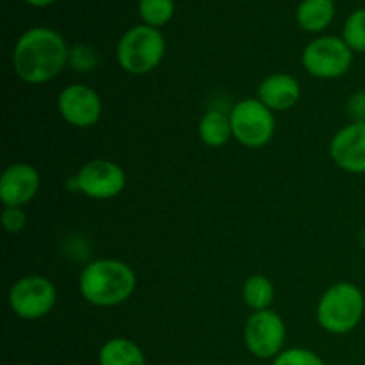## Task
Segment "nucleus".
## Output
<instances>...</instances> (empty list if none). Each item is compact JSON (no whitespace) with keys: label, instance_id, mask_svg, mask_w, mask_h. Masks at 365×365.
<instances>
[{"label":"nucleus","instance_id":"nucleus-7","mask_svg":"<svg viewBox=\"0 0 365 365\" xmlns=\"http://www.w3.org/2000/svg\"><path fill=\"white\" fill-rule=\"evenodd\" d=\"M57 302L56 285L45 277H25L9 291V307L21 319H39L53 309Z\"/></svg>","mask_w":365,"mask_h":365},{"label":"nucleus","instance_id":"nucleus-8","mask_svg":"<svg viewBox=\"0 0 365 365\" xmlns=\"http://www.w3.org/2000/svg\"><path fill=\"white\" fill-rule=\"evenodd\" d=\"M285 323L273 310L253 312L245 327L246 348L257 359H277L284 351Z\"/></svg>","mask_w":365,"mask_h":365},{"label":"nucleus","instance_id":"nucleus-17","mask_svg":"<svg viewBox=\"0 0 365 365\" xmlns=\"http://www.w3.org/2000/svg\"><path fill=\"white\" fill-rule=\"evenodd\" d=\"M274 287L269 278L262 274H253L242 285V299L253 312L267 310L273 303Z\"/></svg>","mask_w":365,"mask_h":365},{"label":"nucleus","instance_id":"nucleus-19","mask_svg":"<svg viewBox=\"0 0 365 365\" xmlns=\"http://www.w3.org/2000/svg\"><path fill=\"white\" fill-rule=\"evenodd\" d=\"M342 39L353 52H365V9H356L346 20Z\"/></svg>","mask_w":365,"mask_h":365},{"label":"nucleus","instance_id":"nucleus-5","mask_svg":"<svg viewBox=\"0 0 365 365\" xmlns=\"http://www.w3.org/2000/svg\"><path fill=\"white\" fill-rule=\"evenodd\" d=\"M232 134L248 148H262L273 139L274 116L269 107L257 98H245L230 110Z\"/></svg>","mask_w":365,"mask_h":365},{"label":"nucleus","instance_id":"nucleus-6","mask_svg":"<svg viewBox=\"0 0 365 365\" xmlns=\"http://www.w3.org/2000/svg\"><path fill=\"white\" fill-rule=\"evenodd\" d=\"M302 63L317 78L342 77L351 68L353 50L337 36H321L305 46Z\"/></svg>","mask_w":365,"mask_h":365},{"label":"nucleus","instance_id":"nucleus-9","mask_svg":"<svg viewBox=\"0 0 365 365\" xmlns=\"http://www.w3.org/2000/svg\"><path fill=\"white\" fill-rule=\"evenodd\" d=\"M127 184V175L113 160H89L78 170L75 187L93 200L116 198Z\"/></svg>","mask_w":365,"mask_h":365},{"label":"nucleus","instance_id":"nucleus-16","mask_svg":"<svg viewBox=\"0 0 365 365\" xmlns=\"http://www.w3.org/2000/svg\"><path fill=\"white\" fill-rule=\"evenodd\" d=\"M198 134L200 139L205 143L210 148H220L228 143V139L232 138V123L230 116L221 110H209V113L203 114V118L200 120L198 125Z\"/></svg>","mask_w":365,"mask_h":365},{"label":"nucleus","instance_id":"nucleus-20","mask_svg":"<svg viewBox=\"0 0 365 365\" xmlns=\"http://www.w3.org/2000/svg\"><path fill=\"white\" fill-rule=\"evenodd\" d=\"M273 365H324V362L319 355H316V353L310 351V349L291 348L284 349V351L273 360Z\"/></svg>","mask_w":365,"mask_h":365},{"label":"nucleus","instance_id":"nucleus-3","mask_svg":"<svg viewBox=\"0 0 365 365\" xmlns=\"http://www.w3.org/2000/svg\"><path fill=\"white\" fill-rule=\"evenodd\" d=\"M365 310V298L359 287L349 282L331 285L319 299L317 321L330 334L344 335L359 327Z\"/></svg>","mask_w":365,"mask_h":365},{"label":"nucleus","instance_id":"nucleus-21","mask_svg":"<svg viewBox=\"0 0 365 365\" xmlns=\"http://www.w3.org/2000/svg\"><path fill=\"white\" fill-rule=\"evenodd\" d=\"M96 63H98V57L91 46L75 45L70 50V64L77 71H91L96 66Z\"/></svg>","mask_w":365,"mask_h":365},{"label":"nucleus","instance_id":"nucleus-24","mask_svg":"<svg viewBox=\"0 0 365 365\" xmlns=\"http://www.w3.org/2000/svg\"><path fill=\"white\" fill-rule=\"evenodd\" d=\"M24 2H27L29 6H34V7H46L50 6V4L56 2V0H24Z\"/></svg>","mask_w":365,"mask_h":365},{"label":"nucleus","instance_id":"nucleus-23","mask_svg":"<svg viewBox=\"0 0 365 365\" xmlns=\"http://www.w3.org/2000/svg\"><path fill=\"white\" fill-rule=\"evenodd\" d=\"M348 114L353 121H365V91H359L349 98Z\"/></svg>","mask_w":365,"mask_h":365},{"label":"nucleus","instance_id":"nucleus-4","mask_svg":"<svg viewBox=\"0 0 365 365\" xmlns=\"http://www.w3.org/2000/svg\"><path fill=\"white\" fill-rule=\"evenodd\" d=\"M166 53L163 32L150 25H135L121 36L118 43V63L127 73L145 75L155 70Z\"/></svg>","mask_w":365,"mask_h":365},{"label":"nucleus","instance_id":"nucleus-1","mask_svg":"<svg viewBox=\"0 0 365 365\" xmlns=\"http://www.w3.org/2000/svg\"><path fill=\"white\" fill-rule=\"evenodd\" d=\"M68 63L70 48L63 36L53 29H29L14 45V71L27 84H45L52 81Z\"/></svg>","mask_w":365,"mask_h":365},{"label":"nucleus","instance_id":"nucleus-14","mask_svg":"<svg viewBox=\"0 0 365 365\" xmlns=\"http://www.w3.org/2000/svg\"><path fill=\"white\" fill-rule=\"evenodd\" d=\"M335 16L334 0H303L296 11V21L307 32H321Z\"/></svg>","mask_w":365,"mask_h":365},{"label":"nucleus","instance_id":"nucleus-12","mask_svg":"<svg viewBox=\"0 0 365 365\" xmlns=\"http://www.w3.org/2000/svg\"><path fill=\"white\" fill-rule=\"evenodd\" d=\"M39 173L31 164H13L0 177V200L6 207H21L31 202L39 189Z\"/></svg>","mask_w":365,"mask_h":365},{"label":"nucleus","instance_id":"nucleus-18","mask_svg":"<svg viewBox=\"0 0 365 365\" xmlns=\"http://www.w3.org/2000/svg\"><path fill=\"white\" fill-rule=\"evenodd\" d=\"M175 0H139V16L150 27H163L173 18Z\"/></svg>","mask_w":365,"mask_h":365},{"label":"nucleus","instance_id":"nucleus-13","mask_svg":"<svg viewBox=\"0 0 365 365\" xmlns=\"http://www.w3.org/2000/svg\"><path fill=\"white\" fill-rule=\"evenodd\" d=\"M302 88L289 73H273L259 86V100L271 110L291 109L298 103Z\"/></svg>","mask_w":365,"mask_h":365},{"label":"nucleus","instance_id":"nucleus-22","mask_svg":"<svg viewBox=\"0 0 365 365\" xmlns=\"http://www.w3.org/2000/svg\"><path fill=\"white\" fill-rule=\"evenodd\" d=\"M25 223H27V216L21 207H6V210L2 212V225L9 234L24 230Z\"/></svg>","mask_w":365,"mask_h":365},{"label":"nucleus","instance_id":"nucleus-11","mask_svg":"<svg viewBox=\"0 0 365 365\" xmlns=\"http://www.w3.org/2000/svg\"><path fill=\"white\" fill-rule=\"evenodd\" d=\"M330 155L341 170L365 173V121H353L341 128L330 143Z\"/></svg>","mask_w":365,"mask_h":365},{"label":"nucleus","instance_id":"nucleus-10","mask_svg":"<svg viewBox=\"0 0 365 365\" xmlns=\"http://www.w3.org/2000/svg\"><path fill=\"white\" fill-rule=\"evenodd\" d=\"M57 109L66 123L77 128L93 127L102 116V100L98 93L84 84H71L61 91Z\"/></svg>","mask_w":365,"mask_h":365},{"label":"nucleus","instance_id":"nucleus-2","mask_svg":"<svg viewBox=\"0 0 365 365\" xmlns=\"http://www.w3.org/2000/svg\"><path fill=\"white\" fill-rule=\"evenodd\" d=\"M135 289V273L128 264L100 259L88 264L78 278L82 298L95 307H116L127 302Z\"/></svg>","mask_w":365,"mask_h":365},{"label":"nucleus","instance_id":"nucleus-15","mask_svg":"<svg viewBox=\"0 0 365 365\" xmlns=\"http://www.w3.org/2000/svg\"><path fill=\"white\" fill-rule=\"evenodd\" d=\"M98 365H146V360L135 342L116 337L100 348Z\"/></svg>","mask_w":365,"mask_h":365}]
</instances>
